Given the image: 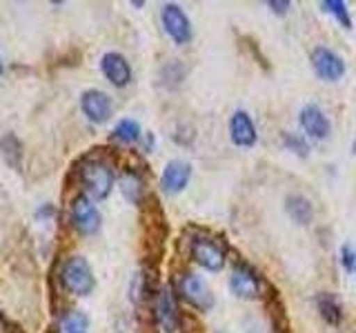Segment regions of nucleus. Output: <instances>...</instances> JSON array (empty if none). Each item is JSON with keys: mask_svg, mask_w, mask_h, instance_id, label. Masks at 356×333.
I'll list each match as a JSON object with an SVG mask.
<instances>
[{"mask_svg": "<svg viewBox=\"0 0 356 333\" xmlns=\"http://www.w3.org/2000/svg\"><path fill=\"white\" fill-rule=\"evenodd\" d=\"M78 178L85 189V196L92 200H105L114 187V169L105 158H85Z\"/></svg>", "mask_w": 356, "mask_h": 333, "instance_id": "1", "label": "nucleus"}, {"mask_svg": "<svg viewBox=\"0 0 356 333\" xmlns=\"http://www.w3.org/2000/svg\"><path fill=\"white\" fill-rule=\"evenodd\" d=\"M60 282L74 296H89L94 291V271L83 255H70L60 266Z\"/></svg>", "mask_w": 356, "mask_h": 333, "instance_id": "2", "label": "nucleus"}, {"mask_svg": "<svg viewBox=\"0 0 356 333\" xmlns=\"http://www.w3.org/2000/svg\"><path fill=\"white\" fill-rule=\"evenodd\" d=\"M189 255L194 258L196 264L203 266L205 271H220L227 262L225 244L209 236H196L189 242Z\"/></svg>", "mask_w": 356, "mask_h": 333, "instance_id": "3", "label": "nucleus"}, {"mask_svg": "<svg viewBox=\"0 0 356 333\" xmlns=\"http://www.w3.org/2000/svg\"><path fill=\"white\" fill-rule=\"evenodd\" d=\"M161 20H163L167 36H170L176 44H187L192 40V36H194L192 22H189L187 14L176 3H165L161 7Z\"/></svg>", "mask_w": 356, "mask_h": 333, "instance_id": "4", "label": "nucleus"}, {"mask_svg": "<svg viewBox=\"0 0 356 333\" xmlns=\"http://www.w3.org/2000/svg\"><path fill=\"white\" fill-rule=\"evenodd\" d=\"M72 222H74V227L83 233V236H92V233H96L100 229V222H103V218H100V211L94 205L92 198L78 196L74 200V205H72Z\"/></svg>", "mask_w": 356, "mask_h": 333, "instance_id": "5", "label": "nucleus"}, {"mask_svg": "<svg viewBox=\"0 0 356 333\" xmlns=\"http://www.w3.org/2000/svg\"><path fill=\"white\" fill-rule=\"evenodd\" d=\"M178 291L187 300L189 305L198 311H207L214 305V296H211L209 287L205 284V280H200L194 273H185L178 282Z\"/></svg>", "mask_w": 356, "mask_h": 333, "instance_id": "6", "label": "nucleus"}, {"mask_svg": "<svg viewBox=\"0 0 356 333\" xmlns=\"http://www.w3.org/2000/svg\"><path fill=\"white\" fill-rule=\"evenodd\" d=\"M312 67H314L316 76L323 78V80H327V83H337L339 78H343V74H345L343 58L337 51H332L327 47H316L314 51H312Z\"/></svg>", "mask_w": 356, "mask_h": 333, "instance_id": "7", "label": "nucleus"}, {"mask_svg": "<svg viewBox=\"0 0 356 333\" xmlns=\"http://www.w3.org/2000/svg\"><path fill=\"white\" fill-rule=\"evenodd\" d=\"M229 289H232V293L236 298L254 300L261 291L259 275H256V271L252 269L250 264H245V262L234 264V271H232V278H229Z\"/></svg>", "mask_w": 356, "mask_h": 333, "instance_id": "8", "label": "nucleus"}, {"mask_svg": "<svg viewBox=\"0 0 356 333\" xmlns=\"http://www.w3.org/2000/svg\"><path fill=\"white\" fill-rule=\"evenodd\" d=\"M154 316L159 327L165 333H174L178 329V322H181V314H178L174 291L170 287H163L159 296H156V307H154Z\"/></svg>", "mask_w": 356, "mask_h": 333, "instance_id": "9", "label": "nucleus"}, {"mask_svg": "<svg viewBox=\"0 0 356 333\" xmlns=\"http://www.w3.org/2000/svg\"><path fill=\"white\" fill-rule=\"evenodd\" d=\"M81 109L92 122L103 125V122L109 120L111 109L114 107H111V98L105 92H100V89H87V92L81 96Z\"/></svg>", "mask_w": 356, "mask_h": 333, "instance_id": "10", "label": "nucleus"}, {"mask_svg": "<svg viewBox=\"0 0 356 333\" xmlns=\"http://www.w3.org/2000/svg\"><path fill=\"white\" fill-rule=\"evenodd\" d=\"M189 178H192V164L187 160H170L161 176V189L170 196L181 194L189 185Z\"/></svg>", "mask_w": 356, "mask_h": 333, "instance_id": "11", "label": "nucleus"}, {"mask_svg": "<svg viewBox=\"0 0 356 333\" xmlns=\"http://www.w3.org/2000/svg\"><path fill=\"white\" fill-rule=\"evenodd\" d=\"M229 138L232 142L236 144V147H243V149H250L256 144L259 136H256V127L252 122V116L248 111H234L232 118H229Z\"/></svg>", "mask_w": 356, "mask_h": 333, "instance_id": "12", "label": "nucleus"}, {"mask_svg": "<svg viewBox=\"0 0 356 333\" xmlns=\"http://www.w3.org/2000/svg\"><path fill=\"white\" fill-rule=\"evenodd\" d=\"M298 122H300V129H303L309 138L323 140L330 136V120L323 114V109L318 105H305L300 109Z\"/></svg>", "mask_w": 356, "mask_h": 333, "instance_id": "13", "label": "nucleus"}, {"mask_svg": "<svg viewBox=\"0 0 356 333\" xmlns=\"http://www.w3.org/2000/svg\"><path fill=\"white\" fill-rule=\"evenodd\" d=\"M100 71L114 87H125L131 80V67L127 62L125 56H120L116 51H109L100 60Z\"/></svg>", "mask_w": 356, "mask_h": 333, "instance_id": "14", "label": "nucleus"}, {"mask_svg": "<svg viewBox=\"0 0 356 333\" xmlns=\"http://www.w3.org/2000/svg\"><path fill=\"white\" fill-rule=\"evenodd\" d=\"M285 209L296 225H309L312 218H314V207H312V203L305 196H298V194L289 196L285 200Z\"/></svg>", "mask_w": 356, "mask_h": 333, "instance_id": "15", "label": "nucleus"}, {"mask_svg": "<svg viewBox=\"0 0 356 333\" xmlns=\"http://www.w3.org/2000/svg\"><path fill=\"white\" fill-rule=\"evenodd\" d=\"M316 309H318L321 318L325 320L327 325H332V327L341 325V320H343V307H341L337 296H332V293H318L316 296Z\"/></svg>", "mask_w": 356, "mask_h": 333, "instance_id": "16", "label": "nucleus"}, {"mask_svg": "<svg viewBox=\"0 0 356 333\" xmlns=\"http://www.w3.org/2000/svg\"><path fill=\"white\" fill-rule=\"evenodd\" d=\"M120 189H122V196H125L129 203L138 205L143 191H145V180H143V173L136 169H125L120 178Z\"/></svg>", "mask_w": 356, "mask_h": 333, "instance_id": "17", "label": "nucleus"}, {"mask_svg": "<svg viewBox=\"0 0 356 333\" xmlns=\"http://www.w3.org/2000/svg\"><path fill=\"white\" fill-rule=\"evenodd\" d=\"M89 331V320L83 311H65L58 320V333H87Z\"/></svg>", "mask_w": 356, "mask_h": 333, "instance_id": "18", "label": "nucleus"}, {"mask_svg": "<svg viewBox=\"0 0 356 333\" xmlns=\"http://www.w3.org/2000/svg\"><path fill=\"white\" fill-rule=\"evenodd\" d=\"M143 136V131H140V125L136 120H131V118H125V120H120L118 125L114 127V131H111V138L122 142V144H134V142H138Z\"/></svg>", "mask_w": 356, "mask_h": 333, "instance_id": "19", "label": "nucleus"}, {"mask_svg": "<svg viewBox=\"0 0 356 333\" xmlns=\"http://www.w3.org/2000/svg\"><path fill=\"white\" fill-rule=\"evenodd\" d=\"M0 155H3L11 169H18L20 166V140L14 133H7V136H3V140H0Z\"/></svg>", "mask_w": 356, "mask_h": 333, "instance_id": "20", "label": "nucleus"}, {"mask_svg": "<svg viewBox=\"0 0 356 333\" xmlns=\"http://www.w3.org/2000/svg\"><path fill=\"white\" fill-rule=\"evenodd\" d=\"M321 9H323V11H327V14H332L345 29H352L350 11H348V5H345L343 0H323V3H321Z\"/></svg>", "mask_w": 356, "mask_h": 333, "instance_id": "21", "label": "nucleus"}, {"mask_svg": "<svg viewBox=\"0 0 356 333\" xmlns=\"http://www.w3.org/2000/svg\"><path fill=\"white\" fill-rule=\"evenodd\" d=\"M161 76H163V83L167 87H176V85H181V80L185 78V67L178 60H170L163 67Z\"/></svg>", "mask_w": 356, "mask_h": 333, "instance_id": "22", "label": "nucleus"}, {"mask_svg": "<svg viewBox=\"0 0 356 333\" xmlns=\"http://www.w3.org/2000/svg\"><path fill=\"white\" fill-rule=\"evenodd\" d=\"M283 142H285V147L289 151H296L298 155H307V151H309L305 138L294 136V133H283Z\"/></svg>", "mask_w": 356, "mask_h": 333, "instance_id": "23", "label": "nucleus"}, {"mask_svg": "<svg viewBox=\"0 0 356 333\" xmlns=\"http://www.w3.org/2000/svg\"><path fill=\"white\" fill-rule=\"evenodd\" d=\"M341 264L348 271L356 269V251H354V247H350V244H343L341 247Z\"/></svg>", "mask_w": 356, "mask_h": 333, "instance_id": "24", "label": "nucleus"}, {"mask_svg": "<svg viewBox=\"0 0 356 333\" xmlns=\"http://www.w3.org/2000/svg\"><path fill=\"white\" fill-rule=\"evenodd\" d=\"M267 7H270L274 14L285 16L287 11H289V7H292V3H289V0H270V3H267Z\"/></svg>", "mask_w": 356, "mask_h": 333, "instance_id": "25", "label": "nucleus"}, {"mask_svg": "<svg viewBox=\"0 0 356 333\" xmlns=\"http://www.w3.org/2000/svg\"><path fill=\"white\" fill-rule=\"evenodd\" d=\"M56 216V209L51 205H42L38 211H36V218L38 220H44V218H54Z\"/></svg>", "mask_w": 356, "mask_h": 333, "instance_id": "26", "label": "nucleus"}, {"mask_svg": "<svg viewBox=\"0 0 356 333\" xmlns=\"http://www.w3.org/2000/svg\"><path fill=\"white\" fill-rule=\"evenodd\" d=\"M0 74H3V62H0Z\"/></svg>", "mask_w": 356, "mask_h": 333, "instance_id": "27", "label": "nucleus"}, {"mask_svg": "<svg viewBox=\"0 0 356 333\" xmlns=\"http://www.w3.org/2000/svg\"><path fill=\"white\" fill-rule=\"evenodd\" d=\"M354 149H356V144H354Z\"/></svg>", "mask_w": 356, "mask_h": 333, "instance_id": "28", "label": "nucleus"}]
</instances>
